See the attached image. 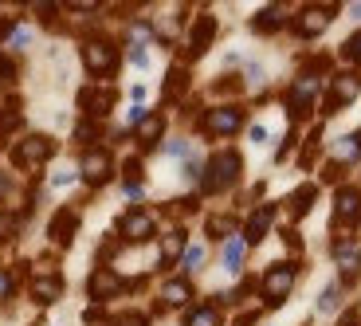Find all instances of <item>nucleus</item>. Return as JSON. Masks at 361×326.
I'll use <instances>...</instances> for the list:
<instances>
[{"instance_id":"6","label":"nucleus","mask_w":361,"mask_h":326,"mask_svg":"<svg viewBox=\"0 0 361 326\" xmlns=\"http://www.w3.org/2000/svg\"><path fill=\"white\" fill-rule=\"evenodd\" d=\"M240 126H244V110L240 107H212L204 114V122H200V130L208 138H232Z\"/></svg>"},{"instance_id":"41","label":"nucleus","mask_w":361,"mask_h":326,"mask_svg":"<svg viewBox=\"0 0 361 326\" xmlns=\"http://www.w3.org/2000/svg\"><path fill=\"white\" fill-rule=\"evenodd\" d=\"M8 32H12V20H0V40L8 36Z\"/></svg>"},{"instance_id":"20","label":"nucleus","mask_w":361,"mask_h":326,"mask_svg":"<svg viewBox=\"0 0 361 326\" xmlns=\"http://www.w3.org/2000/svg\"><path fill=\"white\" fill-rule=\"evenodd\" d=\"M161 130H165V118L161 114H149L145 122H137V142H142V145H157V142H161Z\"/></svg>"},{"instance_id":"10","label":"nucleus","mask_w":361,"mask_h":326,"mask_svg":"<svg viewBox=\"0 0 361 326\" xmlns=\"http://www.w3.org/2000/svg\"><path fill=\"white\" fill-rule=\"evenodd\" d=\"M330 20H334V8H302L290 28H295V36L314 40V36H322L326 28H330Z\"/></svg>"},{"instance_id":"31","label":"nucleus","mask_w":361,"mask_h":326,"mask_svg":"<svg viewBox=\"0 0 361 326\" xmlns=\"http://www.w3.org/2000/svg\"><path fill=\"white\" fill-rule=\"evenodd\" d=\"M318 310H338V287H326L318 295Z\"/></svg>"},{"instance_id":"29","label":"nucleus","mask_w":361,"mask_h":326,"mask_svg":"<svg viewBox=\"0 0 361 326\" xmlns=\"http://www.w3.org/2000/svg\"><path fill=\"white\" fill-rule=\"evenodd\" d=\"M361 150H357V142H353V134L350 138H338V157H345V162H350V157H357Z\"/></svg>"},{"instance_id":"8","label":"nucleus","mask_w":361,"mask_h":326,"mask_svg":"<svg viewBox=\"0 0 361 326\" xmlns=\"http://www.w3.org/2000/svg\"><path fill=\"white\" fill-rule=\"evenodd\" d=\"M79 173L87 185H106L110 177H114V157L106 154V150H87L79 162Z\"/></svg>"},{"instance_id":"14","label":"nucleus","mask_w":361,"mask_h":326,"mask_svg":"<svg viewBox=\"0 0 361 326\" xmlns=\"http://www.w3.org/2000/svg\"><path fill=\"white\" fill-rule=\"evenodd\" d=\"M334 220H338V224H357V220H361V193L353 189V185H345V189H338Z\"/></svg>"},{"instance_id":"19","label":"nucleus","mask_w":361,"mask_h":326,"mask_svg":"<svg viewBox=\"0 0 361 326\" xmlns=\"http://www.w3.org/2000/svg\"><path fill=\"white\" fill-rule=\"evenodd\" d=\"M283 24H287V12H283L279 4H271V8H263L259 16L252 20V28H255V32H279Z\"/></svg>"},{"instance_id":"40","label":"nucleus","mask_w":361,"mask_h":326,"mask_svg":"<svg viewBox=\"0 0 361 326\" xmlns=\"http://www.w3.org/2000/svg\"><path fill=\"white\" fill-rule=\"evenodd\" d=\"M338 326H357V310H345L342 322H338Z\"/></svg>"},{"instance_id":"21","label":"nucleus","mask_w":361,"mask_h":326,"mask_svg":"<svg viewBox=\"0 0 361 326\" xmlns=\"http://www.w3.org/2000/svg\"><path fill=\"white\" fill-rule=\"evenodd\" d=\"M161 299L169 303V307H185V303L192 299L189 279H169V283H165V291H161Z\"/></svg>"},{"instance_id":"2","label":"nucleus","mask_w":361,"mask_h":326,"mask_svg":"<svg viewBox=\"0 0 361 326\" xmlns=\"http://www.w3.org/2000/svg\"><path fill=\"white\" fill-rule=\"evenodd\" d=\"M295 279H298V267H295V263H271L267 272H263V283H259L263 303H267V307H279V303L290 295Z\"/></svg>"},{"instance_id":"3","label":"nucleus","mask_w":361,"mask_h":326,"mask_svg":"<svg viewBox=\"0 0 361 326\" xmlns=\"http://www.w3.org/2000/svg\"><path fill=\"white\" fill-rule=\"evenodd\" d=\"M51 154H55V142L47 134H27L24 142L12 145V162L20 169H39L44 162H51Z\"/></svg>"},{"instance_id":"18","label":"nucleus","mask_w":361,"mask_h":326,"mask_svg":"<svg viewBox=\"0 0 361 326\" xmlns=\"http://www.w3.org/2000/svg\"><path fill=\"white\" fill-rule=\"evenodd\" d=\"M271 220H275V205H263V209H255L252 217H247V228H244V244H259L263 236H267Z\"/></svg>"},{"instance_id":"7","label":"nucleus","mask_w":361,"mask_h":326,"mask_svg":"<svg viewBox=\"0 0 361 326\" xmlns=\"http://www.w3.org/2000/svg\"><path fill=\"white\" fill-rule=\"evenodd\" d=\"M118 232H122V240H130V244H145V240H154L157 220L145 209H130L126 217L118 220Z\"/></svg>"},{"instance_id":"33","label":"nucleus","mask_w":361,"mask_h":326,"mask_svg":"<svg viewBox=\"0 0 361 326\" xmlns=\"http://www.w3.org/2000/svg\"><path fill=\"white\" fill-rule=\"evenodd\" d=\"M208 232H212V236L220 240L224 232H232V220H228V217H212V220H208Z\"/></svg>"},{"instance_id":"22","label":"nucleus","mask_w":361,"mask_h":326,"mask_svg":"<svg viewBox=\"0 0 361 326\" xmlns=\"http://www.w3.org/2000/svg\"><path fill=\"white\" fill-rule=\"evenodd\" d=\"M314 185H302V189H298V193H290V200H287V209H290V217H307V212H310V200H314Z\"/></svg>"},{"instance_id":"9","label":"nucleus","mask_w":361,"mask_h":326,"mask_svg":"<svg viewBox=\"0 0 361 326\" xmlns=\"http://www.w3.org/2000/svg\"><path fill=\"white\" fill-rule=\"evenodd\" d=\"M314 95H318V75H298L295 79V87H290V95H287V107H290V114L295 118H302V114H310L314 110Z\"/></svg>"},{"instance_id":"25","label":"nucleus","mask_w":361,"mask_h":326,"mask_svg":"<svg viewBox=\"0 0 361 326\" xmlns=\"http://www.w3.org/2000/svg\"><path fill=\"white\" fill-rule=\"evenodd\" d=\"M180 252H185V232H180V228H173V232L161 240V263H173Z\"/></svg>"},{"instance_id":"37","label":"nucleus","mask_w":361,"mask_h":326,"mask_svg":"<svg viewBox=\"0 0 361 326\" xmlns=\"http://www.w3.org/2000/svg\"><path fill=\"white\" fill-rule=\"evenodd\" d=\"M94 134H99V126H94V122H79V126H75V138H79V142H90Z\"/></svg>"},{"instance_id":"42","label":"nucleus","mask_w":361,"mask_h":326,"mask_svg":"<svg viewBox=\"0 0 361 326\" xmlns=\"http://www.w3.org/2000/svg\"><path fill=\"white\" fill-rule=\"evenodd\" d=\"M353 142H357V150H361V130H357V134H353Z\"/></svg>"},{"instance_id":"16","label":"nucleus","mask_w":361,"mask_h":326,"mask_svg":"<svg viewBox=\"0 0 361 326\" xmlns=\"http://www.w3.org/2000/svg\"><path fill=\"white\" fill-rule=\"evenodd\" d=\"M212 36H216V16H212V12H204V16L192 24V36H189L192 59H197V55H204L208 47H212Z\"/></svg>"},{"instance_id":"28","label":"nucleus","mask_w":361,"mask_h":326,"mask_svg":"<svg viewBox=\"0 0 361 326\" xmlns=\"http://www.w3.org/2000/svg\"><path fill=\"white\" fill-rule=\"evenodd\" d=\"M185 272H200V263H204V248L200 244H192V248H185Z\"/></svg>"},{"instance_id":"1","label":"nucleus","mask_w":361,"mask_h":326,"mask_svg":"<svg viewBox=\"0 0 361 326\" xmlns=\"http://www.w3.org/2000/svg\"><path fill=\"white\" fill-rule=\"evenodd\" d=\"M240 169H244L240 154H235V150H220V154H212V157H208L204 173H200V189H204V193L232 189V185L240 181Z\"/></svg>"},{"instance_id":"11","label":"nucleus","mask_w":361,"mask_h":326,"mask_svg":"<svg viewBox=\"0 0 361 326\" xmlns=\"http://www.w3.org/2000/svg\"><path fill=\"white\" fill-rule=\"evenodd\" d=\"M334 260H338V267H342V283H353L361 275V248L353 244V240L338 236L334 240Z\"/></svg>"},{"instance_id":"30","label":"nucleus","mask_w":361,"mask_h":326,"mask_svg":"<svg viewBox=\"0 0 361 326\" xmlns=\"http://www.w3.org/2000/svg\"><path fill=\"white\" fill-rule=\"evenodd\" d=\"M110 326H149V322H145V315H137V310H126V315H118Z\"/></svg>"},{"instance_id":"15","label":"nucleus","mask_w":361,"mask_h":326,"mask_svg":"<svg viewBox=\"0 0 361 326\" xmlns=\"http://www.w3.org/2000/svg\"><path fill=\"white\" fill-rule=\"evenodd\" d=\"M27 291H32V299H36L39 307H51L55 299H63V279H59V275H51V272H47V275H36Z\"/></svg>"},{"instance_id":"32","label":"nucleus","mask_w":361,"mask_h":326,"mask_svg":"<svg viewBox=\"0 0 361 326\" xmlns=\"http://www.w3.org/2000/svg\"><path fill=\"white\" fill-rule=\"evenodd\" d=\"M20 126V114L16 110H0V138L8 134V130H16Z\"/></svg>"},{"instance_id":"24","label":"nucleus","mask_w":361,"mask_h":326,"mask_svg":"<svg viewBox=\"0 0 361 326\" xmlns=\"http://www.w3.org/2000/svg\"><path fill=\"white\" fill-rule=\"evenodd\" d=\"M185 326H220V310L212 307V303H204V307H192L189 318H185Z\"/></svg>"},{"instance_id":"5","label":"nucleus","mask_w":361,"mask_h":326,"mask_svg":"<svg viewBox=\"0 0 361 326\" xmlns=\"http://www.w3.org/2000/svg\"><path fill=\"white\" fill-rule=\"evenodd\" d=\"M82 64H87L90 75H114L118 67V47L110 44V40H87L82 44Z\"/></svg>"},{"instance_id":"39","label":"nucleus","mask_w":361,"mask_h":326,"mask_svg":"<svg viewBox=\"0 0 361 326\" xmlns=\"http://www.w3.org/2000/svg\"><path fill=\"white\" fill-rule=\"evenodd\" d=\"M252 142H255V145L267 142V126H259V122H255V126H252Z\"/></svg>"},{"instance_id":"13","label":"nucleus","mask_w":361,"mask_h":326,"mask_svg":"<svg viewBox=\"0 0 361 326\" xmlns=\"http://www.w3.org/2000/svg\"><path fill=\"white\" fill-rule=\"evenodd\" d=\"M79 107L87 110V118H102L114 107V91H110V87H87V91L79 95Z\"/></svg>"},{"instance_id":"17","label":"nucleus","mask_w":361,"mask_h":326,"mask_svg":"<svg viewBox=\"0 0 361 326\" xmlns=\"http://www.w3.org/2000/svg\"><path fill=\"white\" fill-rule=\"evenodd\" d=\"M75 228H79V212L75 209H59L51 217V228H47V236H51L55 244H71V236H75Z\"/></svg>"},{"instance_id":"36","label":"nucleus","mask_w":361,"mask_h":326,"mask_svg":"<svg viewBox=\"0 0 361 326\" xmlns=\"http://www.w3.org/2000/svg\"><path fill=\"white\" fill-rule=\"evenodd\" d=\"M130 64H134V67H149V55H145V47H142V44L130 47Z\"/></svg>"},{"instance_id":"23","label":"nucleus","mask_w":361,"mask_h":326,"mask_svg":"<svg viewBox=\"0 0 361 326\" xmlns=\"http://www.w3.org/2000/svg\"><path fill=\"white\" fill-rule=\"evenodd\" d=\"M185 91H189V75L180 71V67H173L169 79H165V102H177Z\"/></svg>"},{"instance_id":"27","label":"nucleus","mask_w":361,"mask_h":326,"mask_svg":"<svg viewBox=\"0 0 361 326\" xmlns=\"http://www.w3.org/2000/svg\"><path fill=\"white\" fill-rule=\"evenodd\" d=\"M342 59H350V64L361 67V32H353V36L342 44Z\"/></svg>"},{"instance_id":"4","label":"nucleus","mask_w":361,"mask_h":326,"mask_svg":"<svg viewBox=\"0 0 361 326\" xmlns=\"http://www.w3.org/2000/svg\"><path fill=\"white\" fill-rule=\"evenodd\" d=\"M361 95V75L357 71H342L330 79V95H326L322 102V114H338V110L345 107V102H353Z\"/></svg>"},{"instance_id":"26","label":"nucleus","mask_w":361,"mask_h":326,"mask_svg":"<svg viewBox=\"0 0 361 326\" xmlns=\"http://www.w3.org/2000/svg\"><path fill=\"white\" fill-rule=\"evenodd\" d=\"M244 240H228V244H224V267H228V272H240V267H244Z\"/></svg>"},{"instance_id":"35","label":"nucleus","mask_w":361,"mask_h":326,"mask_svg":"<svg viewBox=\"0 0 361 326\" xmlns=\"http://www.w3.org/2000/svg\"><path fill=\"white\" fill-rule=\"evenodd\" d=\"M12 291H16V283H12V275L4 272V267H0V303L12 299Z\"/></svg>"},{"instance_id":"34","label":"nucleus","mask_w":361,"mask_h":326,"mask_svg":"<svg viewBox=\"0 0 361 326\" xmlns=\"http://www.w3.org/2000/svg\"><path fill=\"white\" fill-rule=\"evenodd\" d=\"M0 83H16V64L8 55H0Z\"/></svg>"},{"instance_id":"12","label":"nucleus","mask_w":361,"mask_h":326,"mask_svg":"<svg viewBox=\"0 0 361 326\" xmlns=\"http://www.w3.org/2000/svg\"><path fill=\"white\" fill-rule=\"evenodd\" d=\"M122 287H126V283H122V275L110 272V267H94V275H90V283H87V291H90V299H94V303L114 299Z\"/></svg>"},{"instance_id":"38","label":"nucleus","mask_w":361,"mask_h":326,"mask_svg":"<svg viewBox=\"0 0 361 326\" xmlns=\"http://www.w3.org/2000/svg\"><path fill=\"white\" fill-rule=\"evenodd\" d=\"M51 181L59 185V189H63V185H71V181H75V173H71V169H59V173L51 177Z\"/></svg>"}]
</instances>
